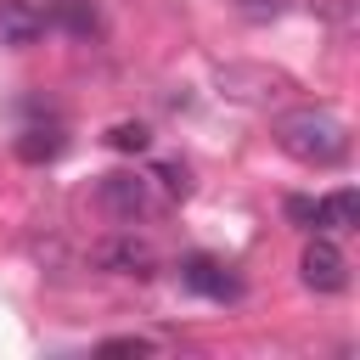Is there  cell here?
<instances>
[{
	"label": "cell",
	"instance_id": "cell-13",
	"mask_svg": "<svg viewBox=\"0 0 360 360\" xmlns=\"http://www.w3.org/2000/svg\"><path fill=\"white\" fill-rule=\"evenodd\" d=\"M287 219H298L304 231H315V197H287Z\"/></svg>",
	"mask_w": 360,
	"mask_h": 360
},
{
	"label": "cell",
	"instance_id": "cell-6",
	"mask_svg": "<svg viewBox=\"0 0 360 360\" xmlns=\"http://www.w3.org/2000/svg\"><path fill=\"white\" fill-rule=\"evenodd\" d=\"M45 28H62L73 39H90V34H101V11H96V0H51L45 6Z\"/></svg>",
	"mask_w": 360,
	"mask_h": 360
},
{
	"label": "cell",
	"instance_id": "cell-3",
	"mask_svg": "<svg viewBox=\"0 0 360 360\" xmlns=\"http://www.w3.org/2000/svg\"><path fill=\"white\" fill-rule=\"evenodd\" d=\"M90 259H96L101 270H112V276H135V281L158 276V253H152V242H141V236H107V242H96Z\"/></svg>",
	"mask_w": 360,
	"mask_h": 360
},
{
	"label": "cell",
	"instance_id": "cell-9",
	"mask_svg": "<svg viewBox=\"0 0 360 360\" xmlns=\"http://www.w3.org/2000/svg\"><path fill=\"white\" fill-rule=\"evenodd\" d=\"M349 225H360V197L349 186L332 197H315V231H349Z\"/></svg>",
	"mask_w": 360,
	"mask_h": 360
},
{
	"label": "cell",
	"instance_id": "cell-1",
	"mask_svg": "<svg viewBox=\"0 0 360 360\" xmlns=\"http://www.w3.org/2000/svg\"><path fill=\"white\" fill-rule=\"evenodd\" d=\"M276 141H281V152H292L298 163H315V169H326V163H338L349 152V129L326 107H292L276 124Z\"/></svg>",
	"mask_w": 360,
	"mask_h": 360
},
{
	"label": "cell",
	"instance_id": "cell-10",
	"mask_svg": "<svg viewBox=\"0 0 360 360\" xmlns=\"http://www.w3.org/2000/svg\"><path fill=\"white\" fill-rule=\"evenodd\" d=\"M107 146H112V152H146V146H152V129H146V124H112V129H107Z\"/></svg>",
	"mask_w": 360,
	"mask_h": 360
},
{
	"label": "cell",
	"instance_id": "cell-4",
	"mask_svg": "<svg viewBox=\"0 0 360 360\" xmlns=\"http://www.w3.org/2000/svg\"><path fill=\"white\" fill-rule=\"evenodd\" d=\"M298 276H304V287H315V292H343V287H349V259H343L338 242L315 236V242L304 248V259H298Z\"/></svg>",
	"mask_w": 360,
	"mask_h": 360
},
{
	"label": "cell",
	"instance_id": "cell-8",
	"mask_svg": "<svg viewBox=\"0 0 360 360\" xmlns=\"http://www.w3.org/2000/svg\"><path fill=\"white\" fill-rule=\"evenodd\" d=\"M62 146H68L62 124H28L17 135V158L22 163H51V158H62Z\"/></svg>",
	"mask_w": 360,
	"mask_h": 360
},
{
	"label": "cell",
	"instance_id": "cell-2",
	"mask_svg": "<svg viewBox=\"0 0 360 360\" xmlns=\"http://www.w3.org/2000/svg\"><path fill=\"white\" fill-rule=\"evenodd\" d=\"M96 202L118 219V225H135V219H146L152 208H158V197H152V180L146 174H129V169H112V174H101V186H96Z\"/></svg>",
	"mask_w": 360,
	"mask_h": 360
},
{
	"label": "cell",
	"instance_id": "cell-11",
	"mask_svg": "<svg viewBox=\"0 0 360 360\" xmlns=\"http://www.w3.org/2000/svg\"><path fill=\"white\" fill-rule=\"evenodd\" d=\"M158 180H163L169 197H186V191H191V169H186V163H158Z\"/></svg>",
	"mask_w": 360,
	"mask_h": 360
},
{
	"label": "cell",
	"instance_id": "cell-12",
	"mask_svg": "<svg viewBox=\"0 0 360 360\" xmlns=\"http://www.w3.org/2000/svg\"><path fill=\"white\" fill-rule=\"evenodd\" d=\"M152 349H158L152 338H107L101 343V354H152Z\"/></svg>",
	"mask_w": 360,
	"mask_h": 360
},
{
	"label": "cell",
	"instance_id": "cell-7",
	"mask_svg": "<svg viewBox=\"0 0 360 360\" xmlns=\"http://www.w3.org/2000/svg\"><path fill=\"white\" fill-rule=\"evenodd\" d=\"M45 34V11H34L28 0H0V45H34Z\"/></svg>",
	"mask_w": 360,
	"mask_h": 360
},
{
	"label": "cell",
	"instance_id": "cell-5",
	"mask_svg": "<svg viewBox=\"0 0 360 360\" xmlns=\"http://www.w3.org/2000/svg\"><path fill=\"white\" fill-rule=\"evenodd\" d=\"M180 287H191V292H202V298H214V304L242 298V281H236L231 264H219L214 253H186V259H180Z\"/></svg>",
	"mask_w": 360,
	"mask_h": 360
}]
</instances>
